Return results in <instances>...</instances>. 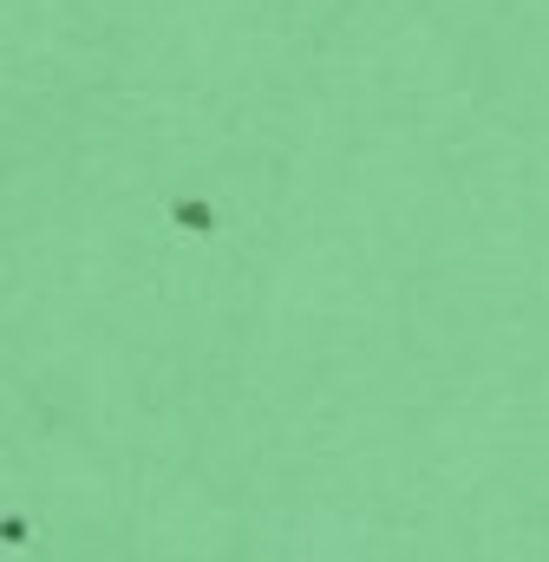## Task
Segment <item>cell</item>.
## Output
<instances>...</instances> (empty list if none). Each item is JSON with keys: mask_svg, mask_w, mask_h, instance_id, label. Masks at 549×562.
Listing matches in <instances>:
<instances>
[{"mask_svg": "<svg viewBox=\"0 0 549 562\" xmlns=\"http://www.w3.org/2000/svg\"><path fill=\"white\" fill-rule=\"evenodd\" d=\"M177 216H183V223H190V229H210V210H203V203H183V210H177Z\"/></svg>", "mask_w": 549, "mask_h": 562, "instance_id": "1", "label": "cell"}]
</instances>
